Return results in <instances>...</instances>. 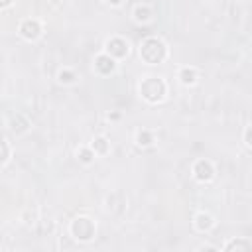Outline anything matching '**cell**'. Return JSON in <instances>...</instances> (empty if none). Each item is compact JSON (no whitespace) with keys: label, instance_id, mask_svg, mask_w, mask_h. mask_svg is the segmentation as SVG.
I'll use <instances>...</instances> for the list:
<instances>
[{"label":"cell","instance_id":"obj_1","mask_svg":"<svg viewBox=\"0 0 252 252\" xmlns=\"http://www.w3.org/2000/svg\"><path fill=\"white\" fill-rule=\"evenodd\" d=\"M138 53L146 65H159L167 59V43L158 35H148L140 41Z\"/></svg>","mask_w":252,"mask_h":252},{"label":"cell","instance_id":"obj_2","mask_svg":"<svg viewBox=\"0 0 252 252\" xmlns=\"http://www.w3.org/2000/svg\"><path fill=\"white\" fill-rule=\"evenodd\" d=\"M138 93L140 96L150 102V104H158L165 98L167 94V83L161 79V77H156V75H150V77H144L138 85Z\"/></svg>","mask_w":252,"mask_h":252},{"label":"cell","instance_id":"obj_3","mask_svg":"<svg viewBox=\"0 0 252 252\" xmlns=\"http://www.w3.org/2000/svg\"><path fill=\"white\" fill-rule=\"evenodd\" d=\"M69 234L77 242H91L96 234V222L87 215H79L69 222Z\"/></svg>","mask_w":252,"mask_h":252},{"label":"cell","instance_id":"obj_4","mask_svg":"<svg viewBox=\"0 0 252 252\" xmlns=\"http://www.w3.org/2000/svg\"><path fill=\"white\" fill-rule=\"evenodd\" d=\"M104 53H108L116 61H122L130 55V41L122 35H112L104 41Z\"/></svg>","mask_w":252,"mask_h":252},{"label":"cell","instance_id":"obj_5","mask_svg":"<svg viewBox=\"0 0 252 252\" xmlns=\"http://www.w3.org/2000/svg\"><path fill=\"white\" fill-rule=\"evenodd\" d=\"M191 173H193L195 181H199V183H209V181H213V177H215V165H213L211 159L199 158V159L193 161Z\"/></svg>","mask_w":252,"mask_h":252},{"label":"cell","instance_id":"obj_6","mask_svg":"<svg viewBox=\"0 0 252 252\" xmlns=\"http://www.w3.org/2000/svg\"><path fill=\"white\" fill-rule=\"evenodd\" d=\"M18 33H20L26 41H37V39L41 37V33H43V26H41V22L35 20V18H26V20L20 22Z\"/></svg>","mask_w":252,"mask_h":252},{"label":"cell","instance_id":"obj_7","mask_svg":"<svg viewBox=\"0 0 252 252\" xmlns=\"http://www.w3.org/2000/svg\"><path fill=\"white\" fill-rule=\"evenodd\" d=\"M116 59H112L108 53H104V51H100L98 55H94V59H93V67H94V71L98 73V75H102V77H106V75H112L114 71H116Z\"/></svg>","mask_w":252,"mask_h":252},{"label":"cell","instance_id":"obj_8","mask_svg":"<svg viewBox=\"0 0 252 252\" xmlns=\"http://www.w3.org/2000/svg\"><path fill=\"white\" fill-rule=\"evenodd\" d=\"M215 224H217L215 217H213L211 213H207V211H199V213L193 217V226H195V230L201 232V234L211 232V230L215 228Z\"/></svg>","mask_w":252,"mask_h":252},{"label":"cell","instance_id":"obj_9","mask_svg":"<svg viewBox=\"0 0 252 252\" xmlns=\"http://www.w3.org/2000/svg\"><path fill=\"white\" fill-rule=\"evenodd\" d=\"M177 79L183 87H193L199 83V69L193 67V65H185L177 71Z\"/></svg>","mask_w":252,"mask_h":252},{"label":"cell","instance_id":"obj_10","mask_svg":"<svg viewBox=\"0 0 252 252\" xmlns=\"http://www.w3.org/2000/svg\"><path fill=\"white\" fill-rule=\"evenodd\" d=\"M132 18L136 24H150L154 20V10L148 4H136L132 10Z\"/></svg>","mask_w":252,"mask_h":252},{"label":"cell","instance_id":"obj_11","mask_svg":"<svg viewBox=\"0 0 252 252\" xmlns=\"http://www.w3.org/2000/svg\"><path fill=\"white\" fill-rule=\"evenodd\" d=\"M8 126H10V130L16 134V136H22V134H26L28 130H30V120L24 116V114H12L10 116V120H8Z\"/></svg>","mask_w":252,"mask_h":252},{"label":"cell","instance_id":"obj_12","mask_svg":"<svg viewBox=\"0 0 252 252\" xmlns=\"http://www.w3.org/2000/svg\"><path fill=\"white\" fill-rule=\"evenodd\" d=\"M89 146L93 148V152H94L96 158H102V156H108L110 154V140L106 136H102V134L100 136H94Z\"/></svg>","mask_w":252,"mask_h":252},{"label":"cell","instance_id":"obj_13","mask_svg":"<svg viewBox=\"0 0 252 252\" xmlns=\"http://www.w3.org/2000/svg\"><path fill=\"white\" fill-rule=\"evenodd\" d=\"M252 248V242L248 240V238H242V236H236V238H230L224 246H222V250L224 252H242V250H250Z\"/></svg>","mask_w":252,"mask_h":252},{"label":"cell","instance_id":"obj_14","mask_svg":"<svg viewBox=\"0 0 252 252\" xmlns=\"http://www.w3.org/2000/svg\"><path fill=\"white\" fill-rule=\"evenodd\" d=\"M134 142H136L138 148H150V146L156 144V134L152 130H148V128H142V130L136 132Z\"/></svg>","mask_w":252,"mask_h":252},{"label":"cell","instance_id":"obj_15","mask_svg":"<svg viewBox=\"0 0 252 252\" xmlns=\"http://www.w3.org/2000/svg\"><path fill=\"white\" fill-rule=\"evenodd\" d=\"M77 79H79V75H77L75 69H71V67H63V69H59V73H57V81H59L61 85H75Z\"/></svg>","mask_w":252,"mask_h":252},{"label":"cell","instance_id":"obj_16","mask_svg":"<svg viewBox=\"0 0 252 252\" xmlns=\"http://www.w3.org/2000/svg\"><path fill=\"white\" fill-rule=\"evenodd\" d=\"M77 159H79L83 165H91V163L96 159V156H94V152H93L91 146H79V150H77Z\"/></svg>","mask_w":252,"mask_h":252},{"label":"cell","instance_id":"obj_17","mask_svg":"<svg viewBox=\"0 0 252 252\" xmlns=\"http://www.w3.org/2000/svg\"><path fill=\"white\" fill-rule=\"evenodd\" d=\"M10 154H12V150H10V144L0 136V167H4L6 163H8V159H10Z\"/></svg>","mask_w":252,"mask_h":252},{"label":"cell","instance_id":"obj_18","mask_svg":"<svg viewBox=\"0 0 252 252\" xmlns=\"http://www.w3.org/2000/svg\"><path fill=\"white\" fill-rule=\"evenodd\" d=\"M242 142H244V148L250 152V150H252V128H250V126L244 128V138H242Z\"/></svg>","mask_w":252,"mask_h":252},{"label":"cell","instance_id":"obj_19","mask_svg":"<svg viewBox=\"0 0 252 252\" xmlns=\"http://www.w3.org/2000/svg\"><path fill=\"white\" fill-rule=\"evenodd\" d=\"M108 6H112V8H118V6H122V2L124 0H104Z\"/></svg>","mask_w":252,"mask_h":252},{"label":"cell","instance_id":"obj_20","mask_svg":"<svg viewBox=\"0 0 252 252\" xmlns=\"http://www.w3.org/2000/svg\"><path fill=\"white\" fill-rule=\"evenodd\" d=\"M14 4V0H0V10H6V8H10Z\"/></svg>","mask_w":252,"mask_h":252},{"label":"cell","instance_id":"obj_21","mask_svg":"<svg viewBox=\"0 0 252 252\" xmlns=\"http://www.w3.org/2000/svg\"><path fill=\"white\" fill-rule=\"evenodd\" d=\"M106 118H108V120H118V118H120V114H118V112H108V114H106Z\"/></svg>","mask_w":252,"mask_h":252}]
</instances>
